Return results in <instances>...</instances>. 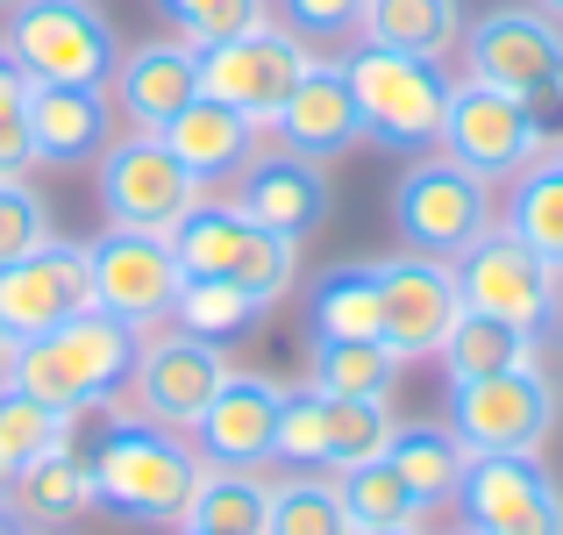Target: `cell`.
<instances>
[{
  "label": "cell",
  "instance_id": "1",
  "mask_svg": "<svg viewBox=\"0 0 563 535\" xmlns=\"http://www.w3.org/2000/svg\"><path fill=\"white\" fill-rule=\"evenodd\" d=\"M86 471H93V507L122 514L136 528H179L192 485H200V450L179 428H157L136 407H122L100 436V450L86 457Z\"/></svg>",
  "mask_w": 563,
  "mask_h": 535
},
{
  "label": "cell",
  "instance_id": "2",
  "mask_svg": "<svg viewBox=\"0 0 563 535\" xmlns=\"http://www.w3.org/2000/svg\"><path fill=\"white\" fill-rule=\"evenodd\" d=\"M136 350H143V329L114 321L108 307H86V315L57 321V329L14 343V364H8V385H22L29 400L43 407H71L86 414L93 400H114L136 371Z\"/></svg>",
  "mask_w": 563,
  "mask_h": 535
},
{
  "label": "cell",
  "instance_id": "3",
  "mask_svg": "<svg viewBox=\"0 0 563 535\" xmlns=\"http://www.w3.org/2000/svg\"><path fill=\"white\" fill-rule=\"evenodd\" d=\"M343 72H350V94H357L372 151H393V157L442 151V122H450V94H456L442 57H407V51L357 43L343 57Z\"/></svg>",
  "mask_w": 563,
  "mask_h": 535
},
{
  "label": "cell",
  "instance_id": "4",
  "mask_svg": "<svg viewBox=\"0 0 563 535\" xmlns=\"http://www.w3.org/2000/svg\"><path fill=\"white\" fill-rule=\"evenodd\" d=\"M563 407L550 371L528 357V364H507L493 379H464L450 385V436L464 443L471 457H542V443L556 436Z\"/></svg>",
  "mask_w": 563,
  "mask_h": 535
},
{
  "label": "cell",
  "instance_id": "5",
  "mask_svg": "<svg viewBox=\"0 0 563 535\" xmlns=\"http://www.w3.org/2000/svg\"><path fill=\"white\" fill-rule=\"evenodd\" d=\"M0 43L36 86H108L122 57V36L100 0H14Z\"/></svg>",
  "mask_w": 563,
  "mask_h": 535
},
{
  "label": "cell",
  "instance_id": "6",
  "mask_svg": "<svg viewBox=\"0 0 563 535\" xmlns=\"http://www.w3.org/2000/svg\"><path fill=\"white\" fill-rule=\"evenodd\" d=\"M464 79L528 100L542 122L563 114V22L542 8H493L464 29Z\"/></svg>",
  "mask_w": 563,
  "mask_h": 535
},
{
  "label": "cell",
  "instance_id": "7",
  "mask_svg": "<svg viewBox=\"0 0 563 535\" xmlns=\"http://www.w3.org/2000/svg\"><path fill=\"white\" fill-rule=\"evenodd\" d=\"M450 272H456V293H464V307H478V315H499L507 329H521V336L556 329V315H563V293H556L563 272H556L550 258H536V250H528L521 236L507 229V221H493V229H485L471 250H456Z\"/></svg>",
  "mask_w": 563,
  "mask_h": 535
},
{
  "label": "cell",
  "instance_id": "8",
  "mask_svg": "<svg viewBox=\"0 0 563 535\" xmlns=\"http://www.w3.org/2000/svg\"><path fill=\"white\" fill-rule=\"evenodd\" d=\"M393 229H399L407 250L450 264L456 250H471L485 229H493V186L471 178L456 157L428 151V157H413V165L399 172V186H393Z\"/></svg>",
  "mask_w": 563,
  "mask_h": 535
},
{
  "label": "cell",
  "instance_id": "9",
  "mask_svg": "<svg viewBox=\"0 0 563 535\" xmlns=\"http://www.w3.org/2000/svg\"><path fill=\"white\" fill-rule=\"evenodd\" d=\"M442 157H456V165L471 178H485V186H507V178H521L536 157H550V122H542L528 100L499 94V86L456 79L450 122H442Z\"/></svg>",
  "mask_w": 563,
  "mask_h": 535
},
{
  "label": "cell",
  "instance_id": "10",
  "mask_svg": "<svg viewBox=\"0 0 563 535\" xmlns=\"http://www.w3.org/2000/svg\"><path fill=\"white\" fill-rule=\"evenodd\" d=\"M100 178V215H108V229H143V236H172V221L186 215L192 200H200V178H192L179 157H172L165 137H151V129H129V137H114L108 151L93 157Z\"/></svg>",
  "mask_w": 563,
  "mask_h": 535
},
{
  "label": "cell",
  "instance_id": "11",
  "mask_svg": "<svg viewBox=\"0 0 563 535\" xmlns=\"http://www.w3.org/2000/svg\"><path fill=\"white\" fill-rule=\"evenodd\" d=\"M307 65H314V51L286 22H257L243 36L214 43V51H200V94L235 108V114H250L257 129H272V114L286 108V94L300 86Z\"/></svg>",
  "mask_w": 563,
  "mask_h": 535
},
{
  "label": "cell",
  "instance_id": "12",
  "mask_svg": "<svg viewBox=\"0 0 563 535\" xmlns=\"http://www.w3.org/2000/svg\"><path fill=\"white\" fill-rule=\"evenodd\" d=\"M450 500L478 535H563V485L542 457H464Z\"/></svg>",
  "mask_w": 563,
  "mask_h": 535
},
{
  "label": "cell",
  "instance_id": "13",
  "mask_svg": "<svg viewBox=\"0 0 563 535\" xmlns=\"http://www.w3.org/2000/svg\"><path fill=\"white\" fill-rule=\"evenodd\" d=\"M221 379H229L221 343H200V336H186V329H151L143 350H136V371H129V400H136L143 422L192 436V422L207 414V400H214Z\"/></svg>",
  "mask_w": 563,
  "mask_h": 535
},
{
  "label": "cell",
  "instance_id": "14",
  "mask_svg": "<svg viewBox=\"0 0 563 535\" xmlns=\"http://www.w3.org/2000/svg\"><path fill=\"white\" fill-rule=\"evenodd\" d=\"M93 258V307H108L114 321L129 329H157L172 321V293L186 286L179 258H172L165 236H143V229H108L86 243Z\"/></svg>",
  "mask_w": 563,
  "mask_h": 535
},
{
  "label": "cell",
  "instance_id": "15",
  "mask_svg": "<svg viewBox=\"0 0 563 535\" xmlns=\"http://www.w3.org/2000/svg\"><path fill=\"white\" fill-rule=\"evenodd\" d=\"M86 307H93V258H86V243H57L51 236L43 250L0 264V329L14 343L86 315Z\"/></svg>",
  "mask_w": 563,
  "mask_h": 535
},
{
  "label": "cell",
  "instance_id": "16",
  "mask_svg": "<svg viewBox=\"0 0 563 535\" xmlns=\"http://www.w3.org/2000/svg\"><path fill=\"white\" fill-rule=\"evenodd\" d=\"M378 286H385V350L399 364L413 357H435L450 321L464 315V293H456V272L442 258H421V250H399V258L378 264Z\"/></svg>",
  "mask_w": 563,
  "mask_h": 535
},
{
  "label": "cell",
  "instance_id": "17",
  "mask_svg": "<svg viewBox=\"0 0 563 535\" xmlns=\"http://www.w3.org/2000/svg\"><path fill=\"white\" fill-rule=\"evenodd\" d=\"M272 137H278V151L307 157V165H335V157L364 151V114H357V94H350L343 57H314L300 72L286 108L272 114Z\"/></svg>",
  "mask_w": 563,
  "mask_h": 535
},
{
  "label": "cell",
  "instance_id": "18",
  "mask_svg": "<svg viewBox=\"0 0 563 535\" xmlns=\"http://www.w3.org/2000/svg\"><path fill=\"white\" fill-rule=\"evenodd\" d=\"M108 100L129 129H165L186 100H200V51L186 36H143L136 51L114 57V79H108Z\"/></svg>",
  "mask_w": 563,
  "mask_h": 535
},
{
  "label": "cell",
  "instance_id": "19",
  "mask_svg": "<svg viewBox=\"0 0 563 535\" xmlns=\"http://www.w3.org/2000/svg\"><path fill=\"white\" fill-rule=\"evenodd\" d=\"M278 400L286 385L264 371H229L207 400V414L192 422V450L200 465H264L272 457V428H278Z\"/></svg>",
  "mask_w": 563,
  "mask_h": 535
},
{
  "label": "cell",
  "instance_id": "20",
  "mask_svg": "<svg viewBox=\"0 0 563 535\" xmlns=\"http://www.w3.org/2000/svg\"><path fill=\"white\" fill-rule=\"evenodd\" d=\"M29 143L36 165L79 172L114 143V100L108 86H36L29 79Z\"/></svg>",
  "mask_w": 563,
  "mask_h": 535
},
{
  "label": "cell",
  "instance_id": "21",
  "mask_svg": "<svg viewBox=\"0 0 563 535\" xmlns=\"http://www.w3.org/2000/svg\"><path fill=\"white\" fill-rule=\"evenodd\" d=\"M243 207L257 229H272V236H314L321 221H329V178H321V165H307V157H292V151H264V157H250L243 165Z\"/></svg>",
  "mask_w": 563,
  "mask_h": 535
},
{
  "label": "cell",
  "instance_id": "22",
  "mask_svg": "<svg viewBox=\"0 0 563 535\" xmlns=\"http://www.w3.org/2000/svg\"><path fill=\"white\" fill-rule=\"evenodd\" d=\"M157 137L172 143V157L200 178V186H214V178H235L257 157V122L250 114H235V108H221V100H186L179 114H172Z\"/></svg>",
  "mask_w": 563,
  "mask_h": 535
},
{
  "label": "cell",
  "instance_id": "23",
  "mask_svg": "<svg viewBox=\"0 0 563 535\" xmlns=\"http://www.w3.org/2000/svg\"><path fill=\"white\" fill-rule=\"evenodd\" d=\"M307 329H314V343H385L378 264H329L307 286Z\"/></svg>",
  "mask_w": 563,
  "mask_h": 535
},
{
  "label": "cell",
  "instance_id": "24",
  "mask_svg": "<svg viewBox=\"0 0 563 535\" xmlns=\"http://www.w3.org/2000/svg\"><path fill=\"white\" fill-rule=\"evenodd\" d=\"M250 236H257V221L243 215L235 200H192L179 221H172V258H179V272L186 279H235V264H243V250H250Z\"/></svg>",
  "mask_w": 563,
  "mask_h": 535
},
{
  "label": "cell",
  "instance_id": "25",
  "mask_svg": "<svg viewBox=\"0 0 563 535\" xmlns=\"http://www.w3.org/2000/svg\"><path fill=\"white\" fill-rule=\"evenodd\" d=\"M357 43L407 57H450L464 43V0H364Z\"/></svg>",
  "mask_w": 563,
  "mask_h": 535
},
{
  "label": "cell",
  "instance_id": "26",
  "mask_svg": "<svg viewBox=\"0 0 563 535\" xmlns=\"http://www.w3.org/2000/svg\"><path fill=\"white\" fill-rule=\"evenodd\" d=\"M264 514H272V479H264L257 465H200V485H192L179 528L264 535Z\"/></svg>",
  "mask_w": 563,
  "mask_h": 535
},
{
  "label": "cell",
  "instance_id": "27",
  "mask_svg": "<svg viewBox=\"0 0 563 535\" xmlns=\"http://www.w3.org/2000/svg\"><path fill=\"white\" fill-rule=\"evenodd\" d=\"M8 507L22 514L29 528H65V522H79V514H93V471H86L79 450L36 457V465H22Z\"/></svg>",
  "mask_w": 563,
  "mask_h": 535
},
{
  "label": "cell",
  "instance_id": "28",
  "mask_svg": "<svg viewBox=\"0 0 563 535\" xmlns=\"http://www.w3.org/2000/svg\"><path fill=\"white\" fill-rule=\"evenodd\" d=\"M464 443L450 436L442 422H407V428H393V443H385V465L399 471V479L413 485V500L421 507H442V500L456 493V479H464Z\"/></svg>",
  "mask_w": 563,
  "mask_h": 535
},
{
  "label": "cell",
  "instance_id": "29",
  "mask_svg": "<svg viewBox=\"0 0 563 535\" xmlns=\"http://www.w3.org/2000/svg\"><path fill=\"white\" fill-rule=\"evenodd\" d=\"M507 229L563 272V157L556 151L536 157L521 178H507Z\"/></svg>",
  "mask_w": 563,
  "mask_h": 535
},
{
  "label": "cell",
  "instance_id": "30",
  "mask_svg": "<svg viewBox=\"0 0 563 535\" xmlns=\"http://www.w3.org/2000/svg\"><path fill=\"white\" fill-rule=\"evenodd\" d=\"M435 357H442V371H450V385H464V379H493V371H507V364H528V357H536V336L507 329L499 315L464 307V315L450 321V336H442Z\"/></svg>",
  "mask_w": 563,
  "mask_h": 535
},
{
  "label": "cell",
  "instance_id": "31",
  "mask_svg": "<svg viewBox=\"0 0 563 535\" xmlns=\"http://www.w3.org/2000/svg\"><path fill=\"white\" fill-rule=\"evenodd\" d=\"M264 315V301H250L235 279H186L179 293H172V329L200 336V343H235V336H250Z\"/></svg>",
  "mask_w": 563,
  "mask_h": 535
},
{
  "label": "cell",
  "instance_id": "32",
  "mask_svg": "<svg viewBox=\"0 0 563 535\" xmlns=\"http://www.w3.org/2000/svg\"><path fill=\"white\" fill-rule=\"evenodd\" d=\"M399 357L385 343H314L307 357V385L329 400H393Z\"/></svg>",
  "mask_w": 563,
  "mask_h": 535
},
{
  "label": "cell",
  "instance_id": "33",
  "mask_svg": "<svg viewBox=\"0 0 563 535\" xmlns=\"http://www.w3.org/2000/svg\"><path fill=\"white\" fill-rule=\"evenodd\" d=\"M264 535H357V522H350L335 479H307V471H292V479L272 485Z\"/></svg>",
  "mask_w": 563,
  "mask_h": 535
},
{
  "label": "cell",
  "instance_id": "34",
  "mask_svg": "<svg viewBox=\"0 0 563 535\" xmlns=\"http://www.w3.org/2000/svg\"><path fill=\"white\" fill-rule=\"evenodd\" d=\"M335 493H343V507H350V522H357V528H413V522H421V500H413V485L399 479L385 457L335 471Z\"/></svg>",
  "mask_w": 563,
  "mask_h": 535
},
{
  "label": "cell",
  "instance_id": "35",
  "mask_svg": "<svg viewBox=\"0 0 563 535\" xmlns=\"http://www.w3.org/2000/svg\"><path fill=\"white\" fill-rule=\"evenodd\" d=\"M71 428H79L71 407H43V400H29L22 385H0V443L14 450V465H36V457L71 450Z\"/></svg>",
  "mask_w": 563,
  "mask_h": 535
},
{
  "label": "cell",
  "instance_id": "36",
  "mask_svg": "<svg viewBox=\"0 0 563 535\" xmlns=\"http://www.w3.org/2000/svg\"><path fill=\"white\" fill-rule=\"evenodd\" d=\"M272 457L292 471H314L329 457V393L314 385H286L278 400V428H272Z\"/></svg>",
  "mask_w": 563,
  "mask_h": 535
},
{
  "label": "cell",
  "instance_id": "37",
  "mask_svg": "<svg viewBox=\"0 0 563 535\" xmlns=\"http://www.w3.org/2000/svg\"><path fill=\"white\" fill-rule=\"evenodd\" d=\"M393 414H385V400H329V479L350 465H372V457H385V443H393Z\"/></svg>",
  "mask_w": 563,
  "mask_h": 535
},
{
  "label": "cell",
  "instance_id": "38",
  "mask_svg": "<svg viewBox=\"0 0 563 535\" xmlns=\"http://www.w3.org/2000/svg\"><path fill=\"white\" fill-rule=\"evenodd\" d=\"M157 8L172 14V36H186L192 51H214V43L272 22V0H157Z\"/></svg>",
  "mask_w": 563,
  "mask_h": 535
},
{
  "label": "cell",
  "instance_id": "39",
  "mask_svg": "<svg viewBox=\"0 0 563 535\" xmlns=\"http://www.w3.org/2000/svg\"><path fill=\"white\" fill-rule=\"evenodd\" d=\"M57 236L51 221V200H43L29 178H0V264L29 258V250H43Z\"/></svg>",
  "mask_w": 563,
  "mask_h": 535
},
{
  "label": "cell",
  "instance_id": "40",
  "mask_svg": "<svg viewBox=\"0 0 563 535\" xmlns=\"http://www.w3.org/2000/svg\"><path fill=\"white\" fill-rule=\"evenodd\" d=\"M36 172V143H29V72L0 43V178Z\"/></svg>",
  "mask_w": 563,
  "mask_h": 535
},
{
  "label": "cell",
  "instance_id": "41",
  "mask_svg": "<svg viewBox=\"0 0 563 535\" xmlns=\"http://www.w3.org/2000/svg\"><path fill=\"white\" fill-rule=\"evenodd\" d=\"M278 22L300 43H350L364 29V0H278Z\"/></svg>",
  "mask_w": 563,
  "mask_h": 535
},
{
  "label": "cell",
  "instance_id": "42",
  "mask_svg": "<svg viewBox=\"0 0 563 535\" xmlns=\"http://www.w3.org/2000/svg\"><path fill=\"white\" fill-rule=\"evenodd\" d=\"M14 479H22V465H14V450H8V443H0V500L14 493Z\"/></svg>",
  "mask_w": 563,
  "mask_h": 535
},
{
  "label": "cell",
  "instance_id": "43",
  "mask_svg": "<svg viewBox=\"0 0 563 535\" xmlns=\"http://www.w3.org/2000/svg\"><path fill=\"white\" fill-rule=\"evenodd\" d=\"M8 364H14V336L0 329V385H8Z\"/></svg>",
  "mask_w": 563,
  "mask_h": 535
},
{
  "label": "cell",
  "instance_id": "44",
  "mask_svg": "<svg viewBox=\"0 0 563 535\" xmlns=\"http://www.w3.org/2000/svg\"><path fill=\"white\" fill-rule=\"evenodd\" d=\"M0 535H29V528H22V514H8V500H0Z\"/></svg>",
  "mask_w": 563,
  "mask_h": 535
},
{
  "label": "cell",
  "instance_id": "45",
  "mask_svg": "<svg viewBox=\"0 0 563 535\" xmlns=\"http://www.w3.org/2000/svg\"><path fill=\"white\" fill-rule=\"evenodd\" d=\"M528 8H542V14H556V22H563V0H528Z\"/></svg>",
  "mask_w": 563,
  "mask_h": 535
},
{
  "label": "cell",
  "instance_id": "46",
  "mask_svg": "<svg viewBox=\"0 0 563 535\" xmlns=\"http://www.w3.org/2000/svg\"><path fill=\"white\" fill-rule=\"evenodd\" d=\"M357 535H421V528H357Z\"/></svg>",
  "mask_w": 563,
  "mask_h": 535
},
{
  "label": "cell",
  "instance_id": "47",
  "mask_svg": "<svg viewBox=\"0 0 563 535\" xmlns=\"http://www.w3.org/2000/svg\"><path fill=\"white\" fill-rule=\"evenodd\" d=\"M172 535H207V528H172Z\"/></svg>",
  "mask_w": 563,
  "mask_h": 535
},
{
  "label": "cell",
  "instance_id": "48",
  "mask_svg": "<svg viewBox=\"0 0 563 535\" xmlns=\"http://www.w3.org/2000/svg\"><path fill=\"white\" fill-rule=\"evenodd\" d=\"M450 535H478V528H450Z\"/></svg>",
  "mask_w": 563,
  "mask_h": 535
},
{
  "label": "cell",
  "instance_id": "49",
  "mask_svg": "<svg viewBox=\"0 0 563 535\" xmlns=\"http://www.w3.org/2000/svg\"><path fill=\"white\" fill-rule=\"evenodd\" d=\"M29 535H57V528H29Z\"/></svg>",
  "mask_w": 563,
  "mask_h": 535
},
{
  "label": "cell",
  "instance_id": "50",
  "mask_svg": "<svg viewBox=\"0 0 563 535\" xmlns=\"http://www.w3.org/2000/svg\"><path fill=\"white\" fill-rule=\"evenodd\" d=\"M0 8H14V0H0Z\"/></svg>",
  "mask_w": 563,
  "mask_h": 535
},
{
  "label": "cell",
  "instance_id": "51",
  "mask_svg": "<svg viewBox=\"0 0 563 535\" xmlns=\"http://www.w3.org/2000/svg\"><path fill=\"white\" fill-rule=\"evenodd\" d=\"M556 157H563V143H556Z\"/></svg>",
  "mask_w": 563,
  "mask_h": 535
}]
</instances>
